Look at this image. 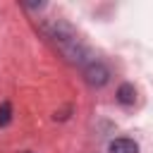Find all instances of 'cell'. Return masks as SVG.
<instances>
[{"label":"cell","mask_w":153,"mask_h":153,"mask_svg":"<svg viewBox=\"0 0 153 153\" xmlns=\"http://www.w3.org/2000/svg\"><path fill=\"white\" fill-rule=\"evenodd\" d=\"M84 76H86V81H88L91 86H103V84H108L110 72H108V67H105L103 62H91V65L84 69Z\"/></svg>","instance_id":"6da1fadb"},{"label":"cell","mask_w":153,"mask_h":153,"mask_svg":"<svg viewBox=\"0 0 153 153\" xmlns=\"http://www.w3.org/2000/svg\"><path fill=\"white\" fill-rule=\"evenodd\" d=\"M108 151L110 153H139V146L131 139H115V141H110Z\"/></svg>","instance_id":"7a4b0ae2"},{"label":"cell","mask_w":153,"mask_h":153,"mask_svg":"<svg viewBox=\"0 0 153 153\" xmlns=\"http://www.w3.org/2000/svg\"><path fill=\"white\" fill-rule=\"evenodd\" d=\"M134 98H136V91H134V86H131V84H122V86L117 88V100H120V103L131 105V103H134Z\"/></svg>","instance_id":"3957f363"},{"label":"cell","mask_w":153,"mask_h":153,"mask_svg":"<svg viewBox=\"0 0 153 153\" xmlns=\"http://www.w3.org/2000/svg\"><path fill=\"white\" fill-rule=\"evenodd\" d=\"M10 120H12V105L10 103H2L0 105V127L10 124Z\"/></svg>","instance_id":"277c9868"}]
</instances>
